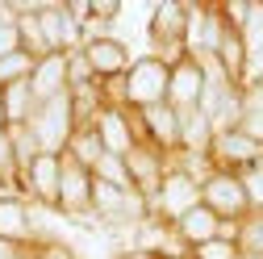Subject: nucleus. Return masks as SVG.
<instances>
[{"label": "nucleus", "mask_w": 263, "mask_h": 259, "mask_svg": "<svg viewBox=\"0 0 263 259\" xmlns=\"http://www.w3.org/2000/svg\"><path fill=\"white\" fill-rule=\"evenodd\" d=\"M88 71L96 76V84H113L129 71V63H134V50H129V42L121 34H105V38H88L80 46Z\"/></svg>", "instance_id": "obj_7"}, {"label": "nucleus", "mask_w": 263, "mask_h": 259, "mask_svg": "<svg viewBox=\"0 0 263 259\" xmlns=\"http://www.w3.org/2000/svg\"><path fill=\"white\" fill-rule=\"evenodd\" d=\"M192 259H247L242 255V247L234 243V234H221V238H213V243H205V247H196V251H188Z\"/></svg>", "instance_id": "obj_24"}, {"label": "nucleus", "mask_w": 263, "mask_h": 259, "mask_svg": "<svg viewBox=\"0 0 263 259\" xmlns=\"http://www.w3.org/2000/svg\"><path fill=\"white\" fill-rule=\"evenodd\" d=\"M92 130H96V138H101V146H105V155H129L138 146V130H134V113L129 109H121V105H101L96 109V117L88 121Z\"/></svg>", "instance_id": "obj_10"}, {"label": "nucleus", "mask_w": 263, "mask_h": 259, "mask_svg": "<svg viewBox=\"0 0 263 259\" xmlns=\"http://www.w3.org/2000/svg\"><path fill=\"white\" fill-rule=\"evenodd\" d=\"M0 105H5V117H9V125H25L29 117H34V109H38L34 92H29V80L5 84V88H0Z\"/></svg>", "instance_id": "obj_19"}, {"label": "nucleus", "mask_w": 263, "mask_h": 259, "mask_svg": "<svg viewBox=\"0 0 263 259\" xmlns=\"http://www.w3.org/2000/svg\"><path fill=\"white\" fill-rule=\"evenodd\" d=\"M29 92H34L38 105L67 92V54H63V50L42 54V59L34 63V71H29Z\"/></svg>", "instance_id": "obj_16"}, {"label": "nucleus", "mask_w": 263, "mask_h": 259, "mask_svg": "<svg viewBox=\"0 0 263 259\" xmlns=\"http://www.w3.org/2000/svg\"><path fill=\"white\" fill-rule=\"evenodd\" d=\"M34 5L38 0H17V42H21V50L29 59H42L50 50H46V38H42V25L34 17Z\"/></svg>", "instance_id": "obj_18"}, {"label": "nucleus", "mask_w": 263, "mask_h": 259, "mask_svg": "<svg viewBox=\"0 0 263 259\" xmlns=\"http://www.w3.org/2000/svg\"><path fill=\"white\" fill-rule=\"evenodd\" d=\"M221 234H234V226H226L213 209H205V205H192L188 213H180L176 221H172V238H176V247L188 255V251H196V247H205V243H213V238H221Z\"/></svg>", "instance_id": "obj_9"}, {"label": "nucleus", "mask_w": 263, "mask_h": 259, "mask_svg": "<svg viewBox=\"0 0 263 259\" xmlns=\"http://www.w3.org/2000/svg\"><path fill=\"white\" fill-rule=\"evenodd\" d=\"M125 172H129V188H134L138 197L151 205V197L159 192L163 176H167V155L155 151L151 142H138L134 151L125 155Z\"/></svg>", "instance_id": "obj_14"}, {"label": "nucleus", "mask_w": 263, "mask_h": 259, "mask_svg": "<svg viewBox=\"0 0 263 259\" xmlns=\"http://www.w3.org/2000/svg\"><path fill=\"white\" fill-rule=\"evenodd\" d=\"M234 243L247 259H263V209H251L242 221H234Z\"/></svg>", "instance_id": "obj_20"}, {"label": "nucleus", "mask_w": 263, "mask_h": 259, "mask_svg": "<svg viewBox=\"0 0 263 259\" xmlns=\"http://www.w3.org/2000/svg\"><path fill=\"white\" fill-rule=\"evenodd\" d=\"M34 63H38V59H29L25 50H13V54H5V59H0V88H5V84H17V80H29Z\"/></svg>", "instance_id": "obj_23"}, {"label": "nucleus", "mask_w": 263, "mask_h": 259, "mask_svg": "<svg viewBox=\"0 0 263 259\" xmlns=\"http://www.w3.org/2000/svg\"><path fill=\"white\" fill-rule=\"evenodd\" d=\"M25 255V247H17V243H5L0 238V259H21Z\"/></svg>", "instance_id": "obj_29"}, {"label": "nucleus", "mask_w": 263, "mask_h": 259, "mask_svg": "<svg viewBox=\"0 0 263 259\" xmlns=\"http://www.w3.org/2000/svg\"><path fill=\"white\" fill-rule=\"evenodd\" d=\"M0 192H9V188H5V184H0Z\"/></svg>", "instance_id": "obj_34"}, {"label": "nucleus", "mask_w": 263, "mask_h": 259, "mask_svg": "<svg viewBox=\"0 0 263 259\" xmlns=\"http://www.w3.org/2000/svg\"><path fill=\"white\" fill-rule=\"evenodd\" d=\"M34 17L42 25V38H46V50H63V54H71L84 46V34H80V21L67 13V5L63 0H38L34 5Z\"/></svg>", "instance_id": "obj_8"}, {"label": "nucleus", "mask_w": 263, "mask_h": 259, "mask_svg": "<svg viewBox=\"0 0 263 259\" xmlns=\"http://www.w3.org/2000/svg\"><path fill=\"white\" fill-rule=\"evenodd\" d=\"M63 155H71L76 163H84V168L92 172V163L105 155V146H101V138H96L92 125H76V134H71V142H67V151H63Z\"/></svg>", "instance_id": "obj_21"}, {"label": "nucleus", "mask_w": 263, "mask_h": 259, "mask_svg": "<svg viewBox=\"0 0 263 259\" xmlns=\"http://www.w3.org/2000/svg\"><path fill=\"white\" fill-rule=\"evenodd\" d=\"M134 130H138V142H151L163 155H176L180 151V113L163 101L155 109L134 113Z\"/></svg>", "instance_id": "obj_13"}, {"label": "nucleus", "mask_w": 263, "mask_h": 259, "mask_svg": "<svg viewBox=\"0 0 263 259\" xmlns=\"http://www.w3.org/2000/svg\"><path fill=\"white\" fill-rule=\"evenodd\" d=\"M238 130L255 142V146H263V109H255V113H242L238 117Z\"/></svg>", "instance_id": "obj_28"}, {"label": "nucleus", "mask_w": 263, "mask_h": 259, "mask_svg": "<svg viewBox=\"0 0 263 259\" xmlns=\"http://www.w3.org/2000/svg\"><path fill=\"white\" fill-rule=\"evenodd\" d=\"M76 125H80V121H76V101H71V92L54 96V101H42V105L34 109V117L25 121V130L34 134L38 151H50V155H63V151H67Z\"/></svg>", "instance_id": "obj_3"}, {"label": "nucleus", "mask_w": 263, "mask_h": 259, "mask_svg": "<svg viewBox=\"0 0 263 259\" xmlns=\"http://www.w3.org/2000/svg\"><path fill=\"white\" fill-rule=\"evenodd\" d=\"M213 121L201 113V109H188V113H180V151L184 155H201V159H209V142H213Z\"/></svg>", "instance_id": "obj_17"}, {"label": "nucleus", "mask_w": 263, "mask_h": 259, "mask_svg": "<svg viewBox=\"0 0 263 259\" xmlns=\"http://www.w3.org/2000/svg\"><path fill=\"white\" fill-rule=\"evenodd\" d=\"M117 259H163V255H155V251H121Z\"/></svg>", "instance_id": "obj_30"}, {"label": "nucleus", "mask_w": 263, "mask_h": 259, "mask_svg": "<svg viewBox=\"0 0 263 259\" xmlns=\"http://www.w3.org/2000/svg\"><path fill=\"white\" fill-rule=\"evenodd\" d=\"M167 76H172V63H163L159 54H134L129 71L121 76V109L129 113H142L167 101Z\"/></svg>", "instance_id": "obj_1"}, {"label": "nucleus", "mask_w": 263, "mask_h": 259, "mask_svg": "<svg viewBox=\"0 0 263 259\" xmlns=\"http://www.w3.org/2000/svg\"><path fill=\"white\" fill-rule=\"evenodd\" d=\"M172 259H192V255H172Z\"/></svg>", "instance_id": "obj_33"}, {"label": "nucleus", "mask_w": 263, "mask_h": 259, "mask_svg": "<svg viewBox=\"0 0 263 259\" xmlns=\"http://www.w3.org/2000/svg\"><path fill=\"white\" fill-rule=\"evenodd\" d=\"M29 251H34V259H80L76 243L63 238V234H54V238H38Z\"/></svg>", "instance_id": "obj_25"}, {"label": "nucleus", "mask_w": 263, "mask_h": 259, "mask_svg": "<svg viewBox=\"0 0 263 259\" xmlns=\"http://www.w3.org/2000/svg\"><path fill=\"white\" fill-rule=\"evenodd\" d=\"M201 205L213 209L226 226H234L251 213V201H247V188H242V176L238 172H221L213 168L205 180H201Z\"/></svg>", "instance_id": "obj_4"}, {"label": "nucleus", "mask_w": 263, "mask_h": 259, "mask_svg": "<svg viewBox=\"0 0 263 259\" xmlns=\"http://www.w3.org/2000/svg\"><path fill=\"white\" fill-rule=\"evenodd\" d=\"M201 92H205V67L196 63L192 50H184L180 59H172V76H167V105L176 113H188L201 105Z\"/></svg>", "instance_id": "obj_12"}, {"label": "nucleus", "mask_w": 263, "mask_h": 259, "mask_svg": "<svg viewBox=\"0 0 263 259\" xmlns=\"http://www.w3.org/2000/svg\"><path fill=\"white\" fill-rule=\"evenodd\" d=\"M59 180H63V155L38 151L21 168V197L50 209V213H59Z\"/></svg>", "instance_id": "obj_5"}, {"label": "nucleus", "mask_w": 263, "mask_h": 259, "mask_svg": "<svg viewBox=\"0 0 263 259\" xmlns=\"http://www.w3.org/2000/svg\"><path fill=\"white\" fill-rule=\"evenodd\" d=\"M238 176H242V188H247L251 209H263V163H255V168H247V172H238Z\"/></svg>", "instance_id": "obj_27"}, {"label": "nucleus", "mask_w": 263, "mask_h": 259, "mask_svg": "<svg viewBox=\"0 0 263 259\" xmlns=\"http://www.w3.org/2000/svg\"><path fill=\"white\" fill-rule=\"evenodd\" d=\"M0 130H9V117H5V105H0Z\"/></svg>", "instance_id": "obj_31"}, {"label": "nucleus", "mask_w": 263, "mask_h": 259, "mask_svg": "<svg viewBox=\"0 0 263 259\" xmlns=\"http://www.w3.org/2000/svg\"><path fill=\"white\" fill-rule=\"evenodd\" d=\"M0 238L17 247H34V221H29V201L21 192H0Z\"/></svg>", "instance_id": "obj_15"}, {"label": "nucleus", "mask_w": 263, "mask_h": 259, "mask_svg": "<svg viewBox=\"0 0 263 259\" xmlns=\"http://www.w3.org/2000/svg\"><path fill=\"white\" fill-rule=\"evenodd\" d=\"M188 25H192V5L184 0H159L146 13V42L151 54H159L163 63H172L188 50Z\"/></svg>", "instance_id": "obj_2"}, {"label": "nucleus", "mask_w": 263, "mask_h": 259, "mask_svg": "<svg viewBox=\"0 0 263 259\" xmlns=\"http://www.w3.org/2000/svg\"><path fill=\"white\" fill-rule=\"evenodd\" d=\"M92 180H105L113 188H129V172H125V159L121 155H101L92 163Z\"/></svg>", "instance_id": "obj_22"}, {"label": "nucleus", "mask_w": 263, "mask_h": 259, "mask_svg": "<svg viewBox=\"0 0 263 259\" xmlns=\"http://www.w3.org/2000/svg\"><path fill=\"white\" fill-rule=\"evenodd\" d=\"M21 259H34V251H29V247H25V255H21Z\"/></svg>", "instance_id": "obj_32"}, {"label": "nucleus", "mask_w": 263, "mask_h": 259, "mask_svg": "<svg viewBox=\"0 0 263 259\" xmlns=\"http://www.w3.org/2000/svg\"><path fill=\"white\" fill-rule=\"evenodd\" d=\"M209 163L221 168V172H247V168L263 163V146H255L238 125H230V130H217V134H213Z\"/></svg>", "instance_id": "obj_11"}, {"label": "nucleus", "mask_w": 263, "mask_h": 259, "mask_svg": "<svg viewBox=\"0 0 263 259\" xmlns=\"http://www.w3.org/2000/svg\"><path fill=\"white\" fill-rule=\"evenodd\" d=\"M9 134H13V151H17V163L25 168L29 159L38 155V142H34V134H29L25 125H9Z\"/></svg>", "instance_id": "obj_26"}, {"label": "nucleus", "mask_w": 263, "mask_h": 259, "mask_svg": "<svg viewBox=\"0 0 263 259\" xmlns=\"http://www.w3.org/2000/svg\"><path fill=\"white\" fill-rule=\"evenodd\" d=\"M192 205H201V180H192L188 172H180V168H172L167 163V176H163V184H159V192L151 197V217H159V221H176L180 213H188Z\"/></svg>", "instance_id": "obj_6"}]
</instances>
